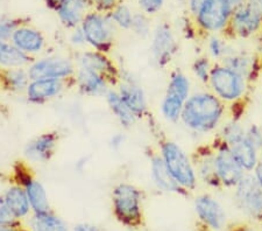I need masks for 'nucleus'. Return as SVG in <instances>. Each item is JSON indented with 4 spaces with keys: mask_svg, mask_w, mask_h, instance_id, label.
<instances>
[{
    "mask_svg": "<svg viewBox=\"0 0 262 231\" xmlns=\"http://www.w3.org/2000/svg\"><path fill=\"white\" fill-rule=\"evenodd\" d=\"M34 58L19 50L11 41H0V70L27 68Z\"/></svg>",
    "mask_w": 262,
    "mask_h": 231,
    "instance_id": "obj_28",
    "label": "nucleus"
},
{
    "mask_svg": "<svg viewBox=\"0 0 262 231\" xmlns=\"http://www.w3.org/2000/svg\"><path fill=\"white\" fill-rule=\"evenodd\" d=\"M27 69L31 79L50 78L73 83L77 65L73 58L52 54L34 58Z\"/></svg>",
    "mask_w": 262,
    "mask_h": 231,
    "instance_id": "obj_7",
    "label": "nucleus"
},
{
    "mask_svg": "<svg viewBox=\"0 0 262 231\" xmlns=\"http://www.w3.org/2000/svg\"><path fill=\"white\" fill-rule=\"evenodd\" d=\"M209 52L211 55H212V57L214 58H223L227 56V52H226V44L225 41L219 39V37H217L215 35H212L210 36L209 39Z\"/></svg>",
    "mask_w": 262,
    "mask_h": 231,
    "instance_id": "obj_38",
    "label": "nucleus"
},
{
    "mask_svg": "<svg viewBox=\"0 0 262 231\" xmlns=\"http://www.w3.org/2000/svg\"><path fill=\"white\" fill-rule=\"evenodd\" d=\"M0 231H26L24 224L21 225H0Z\"/></svg>",
    "mask_w": 262,
    "mask_h": 231,
    "instance_id": "obj_47",
    "label": "nucleus"
},
{
    "mask_svg": "<svg viewBox=\"0 0 262 231\" xmlns=\"http://www.w3.org/2000/svg\"><path fill=\"white\" fill-rule=\"evenodd\" d=\"M190 157L200 181L211 188H223L215 165V149L212 141L197 146Z\"/></svg>",
    "mask_w": 262,
    "mask_h": 231,
    "instance_id": "obj_16",
    "label": "nucleus"
},
{
    "mask_svg": "<svg viewBox=\"0 0 262 231\" xmlns=\"http://www.w3.org/2000/svg\"><path fill=\"white\" fill-rule=\"evenodd\" d=\"M26 231H28V230H27V229H26Z\"/></svg>",
    "mask_w": 262,
    "mask_h": 231,
    "instance_id": "obj_53",
    "label": "nucleus"
},
{
    "mask_svg": "<svg viewBox=\"0 0 262 231\" xmlns=\"http://www.w3.org/2000/svg\"><path fill=\"white\" fill-rule=\"evenodd\" d=\"M215 149V165L223 188H235L246 174L232 153L230 146L218 136L212 140Z\"/></svg>",
    "mask_w": 262,
    "mask_h": 231,
    "instance_id": "obj_11",
    "label": "nucleus"
},
{
    "mask_svg": "<svg viewBox=\"0 0 262 231\" xmlns=\"http://www.w3.org/2000/svg\"><path fill=\"white\" fill-rule=\"evenodd\" d=\"M247 81L229 67L217 63L212 66L209 86L224 103H238L246 97Z\"/></svg>",
    "mask_w": 262,
    "mask_h": 231,
    "instance_id": "obj_5",
    "label": "nucleus"
},
{
    "mask_svg": "<svg viewBox=\"0 0 262 231\" xmlns=\"http://www.w3.org/2000/svg\"><path fill=\"white\" fill-rule=\"evenodd\" d=\"M184 103V100H182L180 98L172 97V96L169 95H164L161 100V105H160L163 118L169 121V123H179V121H181Z\"/></svg>",
    "mask_w": 262,
    "mask_h": 231,
    "instance_id": "obj_31",
    "label": "nucleus"
},
{
    "mask_svg": "<svg viewBox=\"0 0 262 231\" xmlns=\"http://www.w3.org/2000/svg\"><path fill=\"white\" fill-rule=\"evenodd\" d=\"M110 16L116 25L117 28L124 29V31H130L133 23L134 13L130 8L125 4H118V5L110 12Z\"/></svg>",
    "mask_w": 262,
    "mask_h": 231,
    "instance_id": "obj_32",
    "label": "nucleus"
},
{
    "mask_svg": "<svg viewBox=\"0 0 262 231\" xmlns=\"http://www.w3.org/2000/svg\"><path fill=\"white\" fill-rule=\"evenodd\" d=\"M20 25L19 20L0 16V41H10L14 31Z\"/></svg>",
    "mask_w": 262,
    "mask_h": 231,
    "instance_id": "obj_36",
    "label": "nucleus"
},
{
    "mask_svg": "<svg viewBox=\"0 0 262 231\" xmlns=\"http://www.w3.org/2000/svg\"><path fill=\"white\" fill-rule=\"evenodd\" d=\"M86 0H66L56 8V13L61 24L68 29L81 26L83 19L89 13Z\"/></svg>",
    "mask_w": 262,
    "mask_h": 231,
    "instance_id": "obj_25",
    "label": "nucleus"
},
{
    "mask_svg": "<svg viewBox=\"0 0 262 231\" xmlns=\"http://www.w3.org/2000/svg\"><path fill=\"white\" fill-rule=\"evenodd\" d=\"M66 0H46V3H47V5L50 7V8H53V10H55L56 11V8L58 7V6H61L63 3H64Z\"/></svg>",
    "mask_w": 262,
    "mask_h": 231,
    "instance_id": "obj_48",
    "label": "nucleus"
},
{
    "mask_svg": "<svg viewBox=\"0 0 262 231\" xmlns=\"http://www.w3.org/2000/svg\"><path fill=\"white\" fill-rule=\"evenodd\" d=\"M260 230H261V231H262V221H261V222H260Z\"/></svg>",
    "mask_w": 262,
    "mask_h": 231,
    "instance_id": "obj_50",
    "label": "nucleus"
},
{
    "mask_svg": "<svg viewBox=\"0 0 262 231\" xmlns=\"http://www.w3.org/2000/svg\"><path fill=\"white\" fill-rule=\"evenodd\" d=\"M232 153L238 162L242 165L246 173H253L257 163H259V152L253 147L246 139V134L243 139L233 142L230 145Z\"/></svg>",
    "mask_w": 262,
    "mask_h": 231,
    "instance_id": "obj_29",
    "label": "nucleus"
},
{
    "mask_svg": "<svg viewBox=\"0 0 262 231\" xmlns=\"http://www.w3.org/2000/svg\"><path fill=\"white\" fill-rule=\"evenodd\" d=\"M135 35L141 37V39H147L148 36L151 35V27L150 21L148 19V14L146 13H134L132 27H130Z\"/></svg>",
    "mask_w": 262,
    "mask_h": 231,
    "instance_id": "obj_35",
    "label": "nucleus"
},
{
    "mask_svg": "<svg viewBox=\"0 0 262 231\" xmlns=\"http://www.w3.org/2000/svg\"><path fill=\"white\" fill-rule=\"evenodd\" d=\"M76 65L81 68H85L101 75L110 82L113 88L119 83L121 68L117 66L115 60L108 54L97 52L94 49L79 50L75 58Z\"/></svg>",
    "mask_w": 262,
    "mask_h": 231,
    "instance_id": "obj_12",
    "label": "nucleus"
},
{
    "mask_svg": "<svg viewBox=\"0 0 262 231\" xmlns=\"http://www.w3.org/2000/svg\"><path fill=\"white\" fill-rule=\"evenodd\" d=\"M212 66L209 60V57L206 56H200L195 58V61L192 62L191 69L192 73L197 79L204 84H209L210 79V73L211 69H212Z\"/></svg>",
    "mask_w": 262,
    "mask_h": 231,
    "instance_id": "obj_34",
    "label": "nucleus"
},
{
    "mask_svg": "<svg viewBox=\"0 0 262 231\" xmlns=\"http://www.w3.org/2000/svg\"><path fill=\"white\" fill-rule=\"evenodd\" d=\"M73 86L77 88L83 96L94 98H104L106 92L113 88L101 75L85 68H81V67H77L73 79Z\"/></svg>",
    "mask_w": 262,
    "mask_h": 231,
    "instance_id": "obj_21",
    "label": "nucleus"
},
{
    "mask_svg": "<svg viewBox=\"0 0 262 231\" xmlns=\"http://www.w3.org/2000/svg\"><path fill=\"white\" fill-rule=\"evenodd\" d=\"M225 112L226 104L213 92H198L184 103L181 121L193 132L208 133L221 124Z\"/></svg>",
    "mask_w": 262,
    "mask_h": 231,
    "instance_id": "obj_1",
    "label": "nucleus"
},
{
    "mask_svg": "<svg viewBox=\"0 0 262 231\" xmlns=\"http://www.w3.org/2000/svg\"><path fill=\"white\" fill-rule=\"evenodd\" d=\"M28 231H71L67 222L53 210L46 213H32L24 221Z\"/></svg>",
    "mask_w": 262,
    "mask_h": 231,
    "instance_id": "obj_24",
    "label": "nucleus"
},
{
    "mask_svg": "<svg viewBox=\"0 0 262 231\" xmlns=\"http://www.w3.org/2000/svg\"><path fill=\"white\" fill-rule=\"evenodd\" d=\"M71 86H73L71 82L58 81V79H31L24 96L28 104L45 105L61 97L66 90H68V88Z\"/></svg>",
    "mask_w": 262,
    "mask_h": 231,
    "instance_id": "obj_17",
    "label": "nucleus"
},
{
    "mask_svg": "<svg viewBox=\"0 0 262 231\" xmlns=\"http://www.w3.org/2000/svg\"><path fill=\"white\" fill-rule=\"evenodd\" d=\"M112 214L121 225L139 229L145 224L143 193L133 183L121 181L111 192Z\"/></svg>",
    "mask_w": 262,
    "mask_h": 231,
    "instance_id": "obj_2",
    "label": "nucleus"
},
{
    "mask_svg": "<svg viewBox=\"0 0 262 231\" xmlns=\"http://www.w3.org/2000/svg\"><path fill=\"white\" fill-rule=\"evenodd\" d=\"M86 46L97 52L111 54L115 48L117 27L108 13L89 12L81 24Z\"/></svg>",
    "mask_w": 262,
    "mask_h": 231,
    "instance_id": "obj_4",
    "label": "nucleus"
},
{
    "mask_svg": "<svg viewBox=\"0 0 262 231\" xmlns=\"http://www.w3.org/2000/svg\"><path fill=\"white\" fill-rule=\"evenodd\" d=\"M12 181L21 184L26 191L33 213H46L52 210L49 196L45 184L34 175L24 163L18 162L13 170Z\"/></svg>",
    "mask_w": 262,
    "mask_h": 231,
    "instance_id": "obj_10",
    "label": "nucleus"
},
{
    "mask_svg": "<svg viewBox=\"0 0 262 231\" xmlns=\"http://www.w3.org/2000/svg\"><path fill=\"white\" fill-rule=\"evenodd\" d=\"M196 231H213V230H211V229L208 228V226H206V225L201 223L200 221H197V223H196Z\"/></svg>",
    "mask_w": 262,
    "mask_h": 231,
    "instance_id": "obj_49",
    "label": "nucleus"
},
{
    "mask_svg": "<svg viewBox=\"0 0 262 231\" xmlns=\"http://www.w3.org/2000/svg\"><path fill=\"white\" fill-rule=\"evenodd\" d=\"M10 41L19 50L32 58L39 57L47 47V39L43 33L40 29L28 25H20L14 31Z\"/></svg>",
    "mask_w": 262,
    "mask_h": 231,
    "instance_id": "obj_19",
    "label": "nucleus"
},
{
    "mask_svg": "<svg viewBox=\"0 0 262 231\" xmlns=\"http://www.w3.org/2000/svg\"><path fill=\"white\" fill-rule=\"evenodd\" d=\"M260 153H261V155H262V151H261V152H260ZM261 160H262V159H261Z\"/></svg>",
    "mask_w": 262,
    "mask_h": 231,
    "instance_id": "obj_52",
    "label": "nucleus"
},
{
    "mask_svg": "<svg viewBox=\"0 0 262 231\" xmlns=\"http://www.w3.org/2000/svg\"><path fill=\"white\" fill-rule=\"evenodd\" d=\"M179 52L174 32L167 23H161L151 32L150 53L155 65L159 68H166L174 60L175 55Z\"/></svg>",
    "mask_w": 262,
    "mask_h": 231,
    "instance_id": "obj_13",
    "label": "nucleus"
},
{
    "mask_svg": "<svg viewBox=\"0 0 262 231\" xmlns=\"http://www.w3.org/2000/svg\"><path fill=\"white\" fill-rule=\"evenodd\" d=\"M105 102L107 104L108 110L111 111L113 117L117 119L118 123L121 125L122 129L129 130L137 124L139 120L137 116L130 111V109L126 105V103L122 100L119 92L117 91L116 88H111L106 95L104 96Z\"/></svg>",
    "mask_w": 262,
    "mask_h": 231,
    "instance_id": "obj_26",
    "label": "nucleus"
},
{
    "mask_svg": "<svg viewBox=\"0 0 262 231\" xmlns=\"http://www.w3.org/2000/svg\"><path fill=\"white\" fill-rule=\"evenodd\" d=\"M226 231H261L255 229L248 223H244V222H238V223H231L226 225Z\"/></svg>",
    "mask_w": 262,
    "mask_h": 231,
    "instance_id": "obj_44",
    "label": "nucleus"
},
{
    "mask_svg": "<svg viewBox=\"0 0 262 231\" xmlns=\"http://www.w3.org/2000/svg\"><path fill=\"white\" fill-rule=\"evenodd\" d=\"M159 152L175 181L187 193L196 189L198 179L191 157L177 142L168 138L159 140Z\"/></svg>",
    "mask_w": 262,
    "mask_h": 231,
    "instance_id": "obj_3",
    "label": "nucleus"
},
{
    "mask_svg": "<svg viewBox=\"0 0 262 231\" xmlns=\"http://www.w3.org/2000/svg\"><path fill=\"white\" fill-rule=\"evenodd\" d=\"M234 201L245 215L259 223L262 221V188L254 174H245L234 188Z\"/></svg>",
    "mask_w": 262,
    "mask_h": 231,
    "instance_id": "obj_9",
    "label": "nucleus"
},
{
    "mask_svg": "<svg viewBox=\"0 0 262 231\" xmlns=\"http://www.w3.org/2000/svg\"><path fill=\"white\" fill-rule=\"evenodd\" d=\"M260 5H261V8H262V0H260Z\"/></svg>",
    "mask_w": 262,
    "mask_h": 231,
    "instance_id": "obj_51",
    "label": "nucleus"
},
{
    "mask_svg": "<svg viewBox=\"0 0 262 231\" xmlns=\"http://www.w3.org/2000/svg\"><path fill=\"white\" fill-rule=\"evenodd\" d=\"M69 42L76 48H83L86 46L85 36H84L81 27L71 29L70 36H69Z\"/></svg>",
    "mask_w": 262,
    "mask_h": 231,
    "instance_id": "obj_42",
    "label": "nucleus"
},
{
    "mask_svg": "<svg viewBox=\"0 0 262 231\" xmlns=\"http://www.w3.org/2000/svg\"><path fill=\"white\" fill-rule=\"evenodd\" d=\"M164 95L172 96L187 102V99L191 96V83L183 71L180 69L171 71Z\"/></svg>",
    "mask_w": 262,
    "mask_h": 231,
    "instance_id": "obj_30",
    "label": "nucleus"
},
{
    "mask_svg": "<svg viewBox=\"0 0 262 231\" xmlns=\"http://www.w3.org/2000/svg\"><path fill=\"white\" fill-rule=\"evenodd\" d=\"M138 3L143 13L151 15L158 13L161 10L164 0H138Z\"/></svg>",
    "mask_w": 262,
    "mask_h": 231,
    "instance_id": "obj_41",
    "label": "nucleus"
},
{
    "mask_svg": "<svg viewBox=\"0 0 262 231\" xmlns=\"http://www.w3.org/2000/svg\"><path fill=\"white\" fill-rule=\"evenodd\" d=\"M89 6H92L95 11L100 13H110L118 4V0H86Z\"/></svg>",
    "mask_w": 262,
    "mask_h": 231,
    "instance_id": "obj_40",
    "label": "nucleus"
},
{
    "mask_svg": "<svg viewBox=\"0 0 262 231\" xmlns=\"http://www.w3.org/2000/svg\"><path fill=\"white\" fill-rule=\"evenodd\" d=\"M3 197L16 220L24 222L31 216L33 213L31 203H29L26 191L21 184L11 181L4 191Z\"/></svg>",
    "mask_w": 262,
    "mask_h": 231,
    "instance_id": "obj_23",
    "label": "nucleus"
},
{
    "mask_svg": "<svg viewBox=\"0 0 262 231\" xmlns=\"http://www.w3.org/2000/svg\"><path fill=\"white\" fill-rule=\"evenodd\" d=\"M71 231H101L98 225L88 223V222H82V223H77L73 226Z\"/></svg>",
    "mask_w": 262,
    "mask_h": 231,
    "instance_id": "obj_45",
    "label": "nucleus"
},
{
    "mask_svg": "<svg viewBox=\"0 0 262 231\" xmlns=\"http://www.w3.org/2000/svg\"><path fill=\"white\" fill-rule=\"evenodd\" d=\"M116 89L138 119L148 117L147 95L140 82L133 76V74L121 69L120 79Z\"/></svg>",
    "mask_w": 262,
    "mask_h": 231,
    "instance_id": "obj_14",
    "label": "nucleus"
},
{
    "mask_svg": "<svg viewBox=\"0 0 262 231\" xmlns=\"http://www.w3.org/2000/svg\"><path fill=\"white\" fill-rule=\"evenodd\" d=\"M262 29V8L260 0H248L234 6L226 28L229 37L247 39Z\"/></svg>",
    "mask_w": 262,
    "mask_h": 231,
    "instance_id": "obj_6",
    "label": "nucleus"
},
{
    "mask_svg": "<svg viewBox=\"0 0 262 231\" xmlns=\"http://www.w3.org/2000/svg\"><path fill=\"white\" fill-rule=\"evenodd\" d=\"M126 138L124 133H116L111 137V139L108 141V146L111 147L112 151H119L125 144Z\"/></svg>",
    "mask_w": 262,
    "mask_h": 231,
    "instance_id": "obj_43",
    "label": "nucleus"
},
{
    "mask_svg": "<svg viewBox=\"0 0 262 231\" xmlns=\"http://www.w3.org/2000/svg\"><path fill=\"white\" fill-rule=\"evenodd\" d=\"M246 139L257 152L262 151V130L256 124H252L246 129Z\"/></svg>",
    "mask_w": 262,
    "mask_h": 231,
    "instance_id": "obj_39",
    "label": "nucleus"
},
{
    "mask_svg": "<svg viewBox=\"0 0 262 231\" xmlns=\"http://www.w3.org/2000/svg\"><path fill=\"white\" fill-rule=\"evenodd\" d=\"M198 221L213 231L226 228V213L222 204L209 194L198 195L193 201Z\"/></svg>",
    "mask_w": 262,
    "mask_h": 231,
    "instance_id": "obj_18",
    "label": "nucleus"
},
{
    "mask_svg": "<svg viewBox=\"0 0 262 231\" xmlns=\"http://www.w3.org/2000/svg\"><path fill=\"white\" fill-rule=\"evenodd\" d=\"M24 222L16 220L6 204L3 195H0V225H21Z\"/></svg>",
    "mask_w": 262,
    "mask_h": 231,
    "instance_id": "obj_37",
    "label": "nucleus"
},
{
    "mask_svg": "<svg viewBox=\"0 0 262 231\" xmlns=\"http://www.w3.org/2000/svg\"><path fill=\"white\" fill-rule=\"evenodd\" d=\"M234 0H205L193 16L197 27L206 34L223 32L234 10Z\"/></svg>",
    "mask_w": 262,
    "mask_h": 231,
    "instance_id": "obj_8",
    "label": "nucleus"
},
{
    "mask_svg": "<svg viewBox=\"0 0 262 231\" xmlns=\"http://www.w3.org/2000/svg\"><path fill=\"white\" fill-rule=\"evenodd\" d=\"M148 159H149V170L150 178L153 180L155 187L163 193L168 194H179V195H189L182 188L179 183L175 181L171 174L169 173L168 168L164 163L163 159L160 154L159 150H150L148 152Z\"/></svg>",
    "mask_w": 262,
    "mask_h": 231,
    "instance_id": "obj_20",
    "label": "nucleus"
},
{
    "mask_svg": "<svg viewBox=\"0 0 262 231\" xmlns=\"http://www.w3.org/2000/svg\"><path fill=\"white\" fill-rule=\"evenodd\" d=\"M245 134H246V130L240 125L238 120L232 119L229 123L223 125L222 131L219 132L218 137L230 146L233 144V142L243 139Z\"/></svg>",
    "mask_w": 262,
    "mask_h": 231,
    "instance_id": "obj_33",
    "label": "nucleus"
},
{
    "mask_svg": "<svg viewBox=\"0 0 262 231\" xmlns=\"http://www.w3.org/2000/svg\"><path fill=\"white\" fill-rule=\"evenodd\" d=\"M222 65L229 67L235 73L246 79L247 82L254 81L262 70V58L252 54H231L223 58Z\"/></svg>",
    "mask_w": 262,
    "mask_h": 231,
    "instance_id": "obj_22",
    "label": "nucleus"
},
{
    "mask_svg": "<svg viewBox=\"0 0 262 231\" xmlns=\"http://www.w3.org/2000/svg\"><path fill=\"white\" fill-rule=\"evenodd\" d=\"M253 174L255 175L257 182H259L260 187L262 188V160H260L259 163H257L255 170L253 171Z\"/></svg>",
    "mask_w": 262,
    "mask_h": 231,
    "instance_id": "obj_46",
    "label": "nucleus"
},
{
    "mask_svg": "<svg viewBox=\"0 0 262 231\" xmlns=\"http://www.w3.org/2000/svg\"><path fill=\"white\" fill-rule=\"evenodd\" d=\"M31 77L27 68L0 70V89L11 95H25Z\"/></svg>",
    "mask_w": 262,
    "mask_h": 231,
    "instance_id": "obj_27",
    "label": "nucleus"
},
{
    "mask_svg": "<svg viewBox=\"0 0 262 231\" xmlns=\"http://www.w3.org/2000/svg\"><path fill=\"white\" fill-rule=\"evenodd\" d=\"M60 145V133L47 131L32 138L24 147V159L29 165H43L55 157Z\"/></svg>",
    "mask_w": 262,
    "mask_h": 231,
    "instance_id": "obj_15",
    "label": "nucleus"
}]
</instances>
